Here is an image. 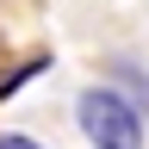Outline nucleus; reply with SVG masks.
I'll return each mask as SVG.
<instances>
[{
    "instance_id": "f257e3e1",
    "label": "nucleus",
    "mask_w": 149,
    "mask_h": 149,
    "mask_svg": "<svg viewBox=\"0 0 149 149\" xmlns=\"http://www.w3.org/2000/svg\"><path fill=\"white\" fill-rule=\"evenodd\" d=\"M74 124L93 149H143V118L118 87H87L74 100Z\"/></svg>"
},
{
    "instance_id": "f03ea898",
    "label": "nucleus",
    "mask_w": 149,
    "mask_h": 149,
    "mask_svg": "<svg viewBox=\"0 0 149 149\" xmlns=\"http://www.w3.org/2000/svg\"><path fill=\"white\" fill-rule=\"evenodd\" d=\"M37 68H50V56H31V62H19V68L6 74V81H0V100H13V93H19V87H25V81H31V74H37Z\"/></svg>"
},
{
    "instance_id": "7ed1b4c3",
    "label": "nucleus",
    "mask_w": 149,
    "mask_h": 149,
    "mask_svg": "<svg viewBox=\"0 0 149 149\" xmlns=\"http://www.w3.org/2000/svg\"><path fill=\"white\" fill-rule=\"evenodd\" d=\"M0 149H44V143L25 137V130H0Z\"/></svg>"
}]
</instances>
